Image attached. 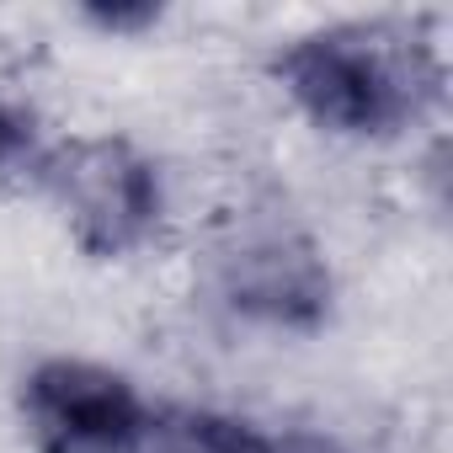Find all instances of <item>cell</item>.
<instances>
[{
    "label": "cell",
    "mask_w": 453,
    "mask_h": 453,
    "mask_svg": "<svg viewBox=\"0 0 453 453\" xmlns=\"http://www.w3.org/2000/svg\"><path fill=\"white\" fill-rule=\"evenodd\" d=\"M273 75L315 128L342 139H389L442 96V59L405 22L304 33L273 59Z\"/></svg>",
    "instance_id": "1"
},
{
    "label": "cell",
    "mask_w": 453,
    "mask_h": 453,
    "mask_svg": "<svg viewBox=\"0 0 453 453\" xmlns=\"http://www.w3.org/2000/svg\"><path fill=\"white\" fill-rule=\"evenodd\" d=\"M38 176L70 219V235L86 257H128L160 224V171L118 134L70 139L49 150L38 160Z\"/></svg>",
    "instance_id": "2"
},
{
    "label": "cell",
    "mask_w": 453,
    "mask_h": 453,
    "mask_svg": "<svg viewBox=\"0 0 453 453\" xmlns=\"http://www.w3.org/2000/svg\"><path fill=\"white\" fill-rule=\"evenodd\" d=\"M22 421L38 453H144L155 411L102 363L43 357L22 379Z\"/></svg>",
    "instance_id": "3"
},
{
    "label": "cell",
    "mask_w": 453,
    "mask_h": 453,
    "mask_svg": "<svg viewBox=\"0 0 453 453\" xmlns=\"http://www.w3.org/2000/svg\"><path fill=\"white\" fill-rule=\"evenodd\" d=\"M219 294L246 320L278 331H315L331 315V267L320 246L288 224L251 230L219 257Z\"/></svg>",
    "instance_id": "4"
},
{
    "label": "cell",
    "mask_w": 453,
    "mask_h": 453,
    "mask_svg": "<svg viewBox=\"0 0 453 453\" xmlns=\"http://www.w3.org/2000/svg\"><path fill=\"white\" fill-rule=\"evenodd\" d=\"M144 453H288V448L283 437L219 411H165L150 421Z\"/></svg>",
    "instance_id": "5"
},
{
    "label": "cell",
    "mask_w": 453,
    "mask_h": 453,
    "mask_svg": "<svg viewBox=\"0 0 453 453\" xmlns=\"http://www.w3.org/2000/svg\"><path fill=\"white\" fill-rule=\"evenodd\" d=\"M38 160L43 155H38V139H33V118L0 96V176H17Z\"/></svg>",
    "instance_id": "6"
},
{
    "label": "cell",
    "mask_w": 453,
    "mask_h": 453,
    "mask_svg": "<svg viewBox=\"0 0 453 453\" xmlns=\"http://www.w3.org/2000/svg\"><path fill=\"white\" fill-rule=\"evenodd\" d=\"M288 453H342L336 442H320V437H283Z\"/></svg>",
    "instance_id": "7"
}]
</instances>
